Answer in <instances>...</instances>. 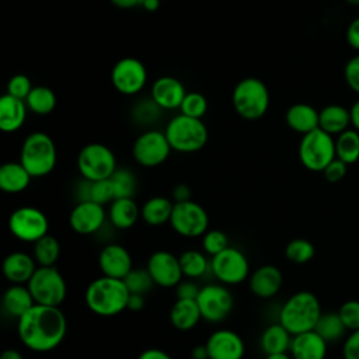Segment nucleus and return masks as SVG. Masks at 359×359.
Instances as JSON below:
<instances>
[{
  "instance_id": "obj_1",
  "label": "nucleus",
  "mask_w": 359,
  "mask_h": 359,
  "mask_svg": "<svg viewBox=\"0 0 359 359\" xmlns=\"http://www.w3.org/2000/svg\"><path fill=\"white\" fill-rule=\"evenodd\" d=\"M67 332V320L60 307L35 304L17 320V334L22 345L34 352L57 348Z\"/></svg>"
},
{
  "instance_id": "obj_2",
  "label": "nucleus",
  "mask_w": 359,
  "mask_h": 359,
  "mask_svg": "<svg viewBox=\"0 0 359 359\" xmlns=\"http://www.w3.org/2000/svg\"><path fill=\"white\" fill-rule=\"evenodd\" d=\"M129 294L123 279L102 275L88 283L84 293V302L94 314L112 317L126 310Z\"/></svg>"
},
{
  "instance_id": "obj_3",
  "label": "nucleus",
  "mask_w": 359,
  "mask_h": 359,
  "mask_svg": "<svg viewBox=\"0 0 359 359\" xmlns=\"http://www.w3.org/2000/svg\"><path fill=\"white\" fill-rule=\"evenodd\" d=\"M321 314L317 296L309 290H300L283 303L279 311V323L292 335H297L313 331Z\"/></svg>"
},
{
  "instance_id": "obj_4",
  "label": "nucleus",
  "mask_w": 359,
  "mask_h": 359,
  "mask_svg": "<svg viewBox=\"0 0 359 359\" xmlns=\"http://www.w3.org/2000/svg\"><path fill=\"white\" fill-rule=\"evenodd\" d=\"M56 160L55 142L45 132H32L24 139L20 150V163L32 178L50 174L56 165Z\"/></svg>"
},
{
  "instance_id": "obj_5",
  "label": "nucleus",
  "mask_w": 359,
  "mask_h": 359,
  "mask_svg": "<svg viewBox=\"0 0 359 359\" xmlns=\"http://www.w3.org/2000/svg\"><path fill=\"white\" fill-rule=\"evenodd\" d=\"M164 133L171 149L178 153H195L208 142V128L202 119L182 114L168 121Z\"/></svg>"
},
{
  "instance_id": "obj_6",
  "label": "nucleus",
  "mask_w": 359,
  "mask_h": 359,
  "mask_svg": "<svg viewBox=\"0 0 359 359\" xmlns=\"http://www.w3.org/2000/svg\"><path fill=\"white\" fill-rule=\"evenodd\" d=\"M234 111L245 121L262 118L269 108V91L264 81L257 77L240 80L231 94Z\"/></svg>"
},
{
  "instance_id": "obj_7",
  "label": "nucleus",
  "mask_w": 359,
  "mask_h": 359,
  "mask_svg": "<svg viewBox=\"0 0 359 359\" xmlns=\"http://www.w3.org/2000/svg\"><path fill=\"white\" fill-rule=\"evenodd\" d=\"M27 286L35 304L60 307L67 294L66 280L56 266H38Z\"/></svg>"
},
{
  "instance_id": "obj_8",
  "label": "nucleus",
  "mask_w": 359,
  "mask_h": 359,
  "mask_svg": "<svg viewBox=\"0 0 359 359\" xmlns=\"http://www.w3.org/2000/svg\"><path fill=\"white\" fill-rule=\"evenodd\" d=\"M299 160L310 171H324V168L337 158L335 140L331 135L317 128L303 135L299 143Z\"/></svg>"
},
{
  "instance_id": "obj_9",
  "label": "nucleus",
  "mask_w": 359,
  "mask_h": 359,
  "mask_svg": "<svg viewBox=\"0 0 359 359\" xmlns=\"http://www.w3.org/2000/svg\"><path fill=\"white\" fill-rule=\"evenodd\" d=\"M77 168L86 181L108 180L116 171V158L108 146L88 143L77 154Z\"/></svg>"
},
{
  "instance_id": "obj_10",
  "label": "nucleus",
  "mask_w": 359,
  "mask_h": 359,
  "mask_svg": "<svg viewBox=\"0 0 359 359\" xmlns=\"http://www.w3.org/2000/svg\"><path fill=\"white\" fill-rule=\"evenodd\" d=\"M8 230L20 241L35 243L49 234L46 215L34 206H21L8 217Z\"/></svg>"
},
{
  "instance_id": "obj_11",
  "label": "nucleus",
  "mask_w": 359,
  "mask_h": 359,
  "mask_svg": "<svg viewBox=\"0 0 359 359\" xmlns=\"http://www.w3.org/2000/svg\"><path fill=\"white\" fill-rule=\"evenodd\" d=\"M170 224L177 234L195 238L208 231L209 216L206 210L194 201L174 202Z\"/></svg>"
},
{
  "instance_id": "obj_12",
  "label": "nucleus",
  "mask_w": 359,
  "mask_h": 359,
  "mask_svg": "<svg viewBox=\"0 0 359 359\" xmlns=\"http://www.w3.org/2000/svg\"><path fill=\"white\" fill-rule=\"evenodd\" d=\"M210 271L222 285H238L250 276V264L241 250L229 245L212 257Z\"/></svg>"
},
{
  "instance_id": "obj_13",
  "label": "nucleus",
  "mask_w": 359,
  "mask_h": 359,
  "mask_svg": "<svg viewBox=\"0 0 359 359\" xmlns=\"http://www.w3.org/2000/svg\"><path fill=\"white\" fill-rule=\"evenodd\" d=\"M196 303L199 306L202 320L217 324L227 318L233 310L234 299L226 285L209 283L199 289Z\"/></svg>"
},
{
  "instance_id": "obj_14",
  "label": "nucleus",
  "mask_w": 359,
  "mask_h": 359,
  "mask_svg": "<svg viewBox=\"0 0 359 359\" xmlns=\"http://www.w3.org/2000/svg\"><path fill=\"white\" fill-rule=\"evenodd\" d=\"M171 150L172 149L165 137V133L156 129L140 133L132 146V154L136 163L147 168L163 164L168 158Z\"/></svg>"
},
{
  "instance_id": "obj_15",
  "label": "nucleus",
  "mask_w": 359,
  "mask_h": 359,
  "mask_svg": "<svg viewBox=\"0 0 359 359\" xmlns=\"http://www.w3.org/2000/svg\"><path fill=\"white\" fill-rule=\"evenodd\" d=\"M111 81L118 93L135 95L147 83L146 66L136 57H122L112 66Z\"/></svg>"
},
{
  "instance_id": "obj_16",
  "label": "nucleus",
  "mask_w": 359,
  "mask_h": 359,
  "mask_svg": "<svg viewBox=\"0 0 359 359\" xmlns=\"http://www.w3.org/2000/svg\"><path fill=\"white\" fill-rule=\"evenodd\" d=\"M146 269L149 271L154 285L161 287H175L184 276L180 258L165 250L154 251L147 259Z\"/></svg>"
},
{
  "instance_id": "obj_17",
  "label": "nucleus",
  "mask_w": 359,
  "mask_h": 359,
  "mask_svg": "<svg viewBox=\"0 0 359 359\" xmlns=\"http://www.w3.org/2000/svg\"><path fill=\"white\" fill-rule=\"evenodd\" d=\"M107 212L102 205L93 201H80L69 215V224L77 234L97 233L105 223Z\"/></svg>"
},
{
  "instance_id": "obj_18",
  "label": "nucleus",
  "mask_w": 359,
  "mask_h": 359,
  "mask_svg": "<svg viewBox=\"0 0 359 359\" xmlns=\"http://www.w3.org/2000/svg\"><path fill=\"white\" fill-rule=\"evenodd\" d=\"M209 359H243L245 353V345L243 338L226 328L213 331L205 342Z\"/></svg>"
},
{
  "instance_id": "obj_19",
  "label": "nucleus",
  "mask_w": 359,
  "mask_h": 359,
  "mask_svg": "<svg viewBox=\"0 0 359 359\" xmlns=\"http://www.w3.org/2000/svg\"><path fill=\"white\" fill-rule=\"evenodd\" d=\"M98 266L104 276L125 279L126 275L133 269L132 257L129 251L116 243L107 244L98 255Z\"/></svg>"
},
{
  "instance_id": "obj_20",
  "label": "nucleus",
  "mask_w": 359,
  "mask_h": 359,
  "mask_svg": "<svg viewBox=\"0 0 359 359\" xmlns=\"http://www.w3.org/2000/svg\"><path fill=\"white\" fill-rule=\"evenodd\" d=\"M185 94L184 84L172 76L158 77L150 88V98L165 111L180 109Z\"/></svg>"
},
{
  "instance_id": "obj_21",
  "label": "nucleus",
  "mask_w": 359,
  "mask_h": 359,
  "mask_svg": "<svg viewBox=\"0 0 359 359\" xmlns=\"http://www.w3.org/2000/svg\"><path fill=\"white\" fill-rule=\"evenodd\" d=\"M283 275L275 265L265 264L258 266L248 278L250 290L259 299H271L280 290Z\"/></svg>"
},
{
  "instance_id": "obj_22",
  "label": "nucleus",
  "mask_w": 359,
  "mask_h": 359,
  "mask_svg": "<svg viewBox=\"0 0 359 359\" xmlns=\"http://www.w3.org/2000/svg\"><path fill=\"white\" fill-rule=\"evenodd\" d=\"M36 265L38 264L32 255L22 251H14L3 259L1 272L11 285H27L36 271Z\"/></svg>"
},
{
  "instance_id": "obj_23",
  "label": "nucleus",
  "mask_w": 359,
  "mask_h": 359,
  "mask_svg": "<svg viewBox=\"0 0 359 359\" xmlns=\"http://www.w3.org/2000/svg\"><path fill=\"white\" fill-rule=\"evenodd\" d=\"M289 351L292 359H324L327 342L313 330L293 335Z\"/></svg>"
},
{
  "instance_id": "obj_24",
  "label": "nucleus",
  "mask_w": 359,
  "mask_h": 359,
  "mask_svg": "<svg viewBox=\"0 0 359 359\" xmlns=\"http://www.w3.org/2000/svg\"><path fill=\"white\" fill-rule=\"evenodd\" d=\"M27 111L25 101L4 94L0 98V129L6 133L21 129L27 119Z\"/></svg>"
},
{
  "instance_id": "obj_25",
  "label": "nucleus",
  "mask_w": 359,
  "mask_h": 359,
  "mask_svg": "<svg viewBox=\"0 0 359 359\" xmlns=\"http://www.w3.org/2000/svg\"><path fill=\"white\" fill-rule=\"evenodd\" d=\"M318 118L320 112L310 104L304 102L290 105L285 115L287 126L300 135H307L316 130L318 128Z\"/></svg>"
},
{
  "instance_id": "obj_26",
  "label": "nucleus",
  "mask_w": 359,
  "mask_h": 359,
  "mask_svg": "<svg viewBox=\"0 0 359 359\" xmlns=\"http://www.w3.org/2000/svg\"><path fill=\"white\" fill-rule=\"evenodd\" d=\"M1 304L6 314L18 320L35 306V300L27 285H11L6 289Z\"/></svg>"
},
{
  "instance_id": "obj_27",
  "label": "nucleus",
  "mask_w": 359,
  "mask_h": 359,
  "mask_svg": "<svg viewBox=\"0 0 359 359\" xmlns=\"http://www.w3.org/2000/svg\"><path fill=\"white\" fill-rule=\"evenodd\" d=\"M202 314L196 299H177L170 310V321L178 331H189L198 325Z\"/></svg>"
},
{
  "instance_id": "obj_28",
  "label": "nucleus",
  "mask_w": 359,
  "mask_h": 359,
  "mask_svg": "<svg viewBox=\"0 0 359 359\" xmlns=\"http://www.w3.org/2000/svg\"><path fill=\"white\" fill-rule=\"evenodd\" d=\"M31 174L20 161H8L0 167V189L6 194H20L31 182Z\"/></svg>"
},
{
  "instance_id": "obj_29",
  "label": "nucleus",
  "mask_w": 359,
  "mask_h": 359,
  "mask_svg": "<svg viewBox=\"0 0 359 359\" xmlns=\"http://www.w3.org/2000/svg\"><path fill=\"white\" fill-rule=\"evenodd\" d=\"M107 215L114 227L126 230L135 226L140 217V208L133 198H118L111 202Z\"/></svg>"
},
{
  "instance_id": "obj_30",
  "label": "nucleus",
  "mask_w": 359,
  "mask_h": 359,
  "mask_svg": "<svg viewBox=\"0 0 359 359\" xmlns=\"http://www.w3.org/2000/svg\"><path fill=\"white\" fill-rule=\"evenodd\" d=\"M351 125V112L342 105L330 104L320 111L318 128L328 135H341Z\"/></svg>"
},
{
  "instance_id": "obj_31",
  "label": "nucleus",
  "mask_w": 359,
  "mask_h": 359,
  "mask_svg": "<svg viewBox=\"0 0 359 359\" xmlns=\"http://www.w3.org/2000/svg\"><path fill=\"white\" fill-rule=\"evenodd\" d=\"M174 203L165 196H153L140 208V217L149 226H163L171 219Z\"/></svg>"
},
{
  "instance_id": "obj_32",
  "label": "nucleus",
  "mask_w": 359,
  "mask_h": 359,
  "mask_svg": "<svg viewBox=\"0 0 359 359\" xmlns=\"http://www.w3.org/2000/svg\"><path fill=\"white\" fill-rule=\"evenodd\" d=\"M293 335L280 324H272L266 327L261 335L259 345L265 355L280 353L290 349Z\"/></svg>"
},
{
  "instance_id": "obj_33",
  "label": "nucleus",
  "mask_w": 359,
  "mask_h": 359,
  "mask_svg": "<svg viewBox=\"0 0 359 359\" xmlns=\"http://www.w3.org/2000/svg\"><path fill=\"white\" fill-rule=\"evenodd\" d=\"M178 258L182 275L188 279L202 278L208 269H210V262L206 255L198 250H187Z\"/></svg>"
},
{
  "instance_id": "obj_34",
  "label": "nucleus",
  "mask_w": 359,
  "mask_h": 359,
  "mask_svg": "<svg viewBox=\"0 0 359 359\" xmlns=\"http://www.w3.org/2000/svg\"><path fill=\"white\" fill-rule=\"evenodd\" d=\"M337 158L345 164H353L359 160V132L355 129H346L335 139Z\"/></svg>"
},
{
  "instance_id": "obj_35",
  "label": "nucleus",
  "mask_w": 359,
  "mask_h": 359,
  "mask_svg": "<svg viewBox=\"0 0 359 359\" xmlns=\"http://www.w3.org/2000/svg\"><path fill=\"white\" fill-rule=\"evenodd\" d=\"M60 255V244L56 237L46 234L34 243L32 257L38 266H55Z\"/></svg>"
},
{
  "instance_id": "obj_36",
  "label": "nucleus",
  "mask_w": 359,
  "mask_h": 359,
  "mask_svg": "<svg viewBox=\"0 0 359 359\" xmlns=\"http://www.w3.org/2000/svg\"><path fill=\"white\" fill-rule=\"evenodd\" d=\"M27 108L36 115H48L56 107V95L46 86H35L25 100Z\"/></svg>"
},
{
  "instance_id": "obj_37",
  "label": "nucleus",
  "mask_w": 359,
  "mask_h": 359,
  "mask_svg": "<svg viewBox=\"0 0 359 359\" xmlns=\"http://www.w3.org/2000/svg\"><path fill=\"white\" fill-rule=\"evenodd\" d=\"M314 331L328 344L335 342L342 338L346 331L338 311L337 313H323L318 318Z\"/></svg>"
},
{
  "instance_id": "obj_38",
  "label": "nucleus",
  "mask_w": 359,
  "mask_h": 359,
  "mask_svg": "<svg viewBox=\"0 0 359 359\" xmlns=\"http://www.w3.org/2000/svg\"><path fill=\"white\" fill-rule=\"evenodd\" d=\"M80 196H81L80 201H93L102 206L115 199L114 188H112L109 178L95 181V182H90V181L84 180L83 188L80 191Z\"/></svg>"
},
{
  "instance_id": "obj_39",
  "label": "nucleus",
  "mask_w": 359,
  "mask_h": 359,
  "mask_svg": "<svg viewBox=\"0 0 359 359\" xmlns=\"http://www.w3.org/2000/svg\"><path fill=\"white\" fill-rule=\"evenodd\" d=\"M115 199L118 198H133L136 192V177L135 174L128 168H116V171L109 178Z\"/></svg>"
},
{
  "instance_id": "obj_40",
  "label": "nucleus",
  "mask_w": 359,
  "mask_h": 359,
  "mask_svg": "<svg viewBox=\"0 0 359 359\" xmlns=\"http://www.w3.org/2000/svg\"><path fill=\"white\" fill-rule=\"evenodd\" d=\"M316 254L314 245L306 238H293L286 244L285 255L290 262L306 264Z\"/></svg>"
},
{
  "instance_id": "obj_41",
  "label": "nucleus",
  "mask_w": 359,
  "mask_h": 359,
  "mask_svg": "<svg viewBox=\"0 0 359 359\" xmlns=\"http://www.w3.org/2000/svg\"><path fill=\"white\" fill-rule=\"evenodd\" d=\"M130 294H146L154 285L146 268H133L123 279Z\"/></svg>"
},
{
  "instance_id": "obj_42",
  "label": "nucleus",
  "mask_w": 359,
  "mask_h": 359,
  "mask_svg": "<svg viewBox=\"0 0 359 359\" xmlns=\"http://www.w3.org/2000/svg\"><path fill=\"white\" fill-rule=\"evenodd\" d=\"M180 111H181L180 114H182V115L202 119V116L208 111V101H206L205 95H202L201 93H196V91L187 93L181 102Z\"/></svg>"
},
{
  "instance_id": "obj_43",
  "label": "nucleus",
  "mask_w": 359,
  "mask_h": 359,
  "mask_svg": "<svg viewBox=\"0 0 359 359\" xmlns=\"http://www.w3.org/2000/svg\"><path fill=\"white\" fill-rule=\"evenodd\" d=\"M202 247L206 254L215 257L229 247V238L226 233L222 230H217V229L208 230L202 236Z\"/></svg>"
},
{
  "instance_id": "obj_44",
  "label": "nucleus",
  "mask_w": 359,
  "mask_h": 359,
  "mask_svg": "<svg viewBox=\"0 0 359 359\" xmlns=\"http://www.w3.org/2000/svg\"><path fill=\"white\" fill-rule=\"evenodd\" d=\"M32 88L34 87H32V83L28 79V76H25L22 73H18V74H14L8 80V83H7V93L6 94H8V95H11L14 98L25 101Z\"/></svg>"
},
{
  "instance_id": "obj_45",
  "label": "nucleus",
  "mask_w": 359,
  "mask_h": 359,
  "mask_svg": "<svg viewBox=\"0 0 359 359\" xmlns=\"http://www.w3.org/2000/svg\"><path fill=\"white\" fill-rule=\"evenodd\" d=\"M338 314L346 327V330L356 331L359 330V302L358 300H348L345 302L339 310Z\"/></svg>"
},
{
  "instance_id": "obj_46",
  "label": "nucleus",
  "mask_w": 359,
  "mask_h": 359,
  "mask_svg": "<svg viewBox=\"0 0 359 359\" xmlns=\"http://www.w3.org/2000/svg\"><path fill=\"white\" fill-rule=\"evenodd\" d=\"M161 108L150 98V101H142L135 108V119L142 123H150L156 119Z\"/></svg>"
},
{
  "instance_id": "obj_47",
  "label": "nucleus",
  "mask_w": 359,
  "mask_h": 359,
  "mask_svg": "<svg viewBox=\"0 0 359 359\" xmlns=\"http://www.w3.org/2000/svg\"><path fill=\"white\" fill-rule=\"evenodd\" d=\"M344 77L348 87L359 94V55L352 56L344 69Z\"/></svg>"
},
{
  "instance_id": "obj_48",
  "label": "nucleus",
  "mask_w": 359,
  "mask_h": 359,
  "mask_svg": "<svg viewBox=\"0 0 359 359\" xmlns=\"http://www.w3.org/2000/svg\"><path fill=\"white\" fill-rule=\"evenodd\" d=\"M348 170V164H345L344 161H341L339 158H334L323 171L324 178L328 182H338L341 181Z\"/></svg>"
},
{
  "instance_id": "obj_49",
  "label": "nucleus",
  "mask_w": 359,
  "mask_h": 359,
  "mask_svg": "<svg viewBox=\"0 0 359 359\" xmlns=\"http://www.w3.org/2000/svg\"><path fill=\"white\" fill-rule=\"evenodd\" d=\"M342 353L344 359H359V330L352 331V334L345 339Z\"/></svg>"
},
{
  "instance_id": "obj_50",
  "label": "nucleus",
  "mask_w": 359,
  "mask_h": 359,
  "mask_svg": "<svg viewBox=\"0 0 359 359\" xmlns=\"http://www.w3.org/2000/svg\"><path fill=\"white\" fill-rule=\"evenodd\" d=\"M199 289L201 287H198L196 283L192 280H181L175 286V294L177 299H196Z\"/></svg>"
},
{
  "instance_id": "obj_51",
  "label": "nucleus",
  "mask_w": 359,
  "mask_h": 359,
  "mask_svg": "<svg viewBox=\"0 0 359 359\" xmlns=\"http://www.w3.org/2000/svg\"><path fill=\"white\" fill-rule=\"evenodd\" d=\"M346 41L351 48L359 50V18L353 20L346 29Z\"/></svg>"
},
{
  "instance_id": "obj_52",
  "label": "nucleus",
  "mask_w": 359,
  "mask_h": 359,
  "mask_svg": "<svg viewBox=\"0 0 359 359\" xmlns=\"http://www.w3.org/2000/svg\"><path fill=\"white\" fill-rule=\"evenodd\" d=\"M172 198L175 202L191 201V188L187 184H178L172 189Z\"/></svg>"
},
{
  "instance_id": "obj_53",
  "label": "nucleus",
  "mask_w": 359,
  "mask_h": 359,
  "mask_svg": "<svg viewBox=\"0 0 359 359\" xmlns=\"http://www.w3.org/2000/svg\"><path fill=\"white\" fill-rule=\"evenodd\" d=\"M137 359H172V358L165 351H163V349L149 348V349H144L137 356Z\"/></svg>"
},
{
  "instance_id": "obj_54",
  "label": "nucleus",
  "mask_w": 359,
  "mask_h": 359,
  "mask_svg": "<svg viewBox=\"0 0 359 359\" xmlns=\"http://www.w3.org/2000/svg\"><path fill=\"white\" fill-rule=\"evenodd\" d=\"M144 296L143 294H129V299H128V310H132V311H139L144 307Z\"/></svg>"
},
{
  "instance_id": "obj_55",
  "label": "nucleus",
  "mask_w": 359,
  "mask_h": 359,
  "mask_svg": "<svg viewBox=\"0 0 359 359\" xmlns=\"http://www.w3.org/2000/svg\"><path fill=\"white\" fill-rule=\"evenodd\" d=\"M111 3L118 7V8H123V10H129L133 7H137L142 4V0H111Z\"/></svg>"
},
{
  "instance_id": "obj_56",
  "label": "nucleus",
  "mask_w": 359,
  "mask_h": 359,
  "mask_svg": "<svg viewBox=\"0 0 359 359\" xmlns=\"http://www.w3.org/2000/svg\"><path fill=\"white\" fill-rule=\"evenodd\" d=\"M351 112V125L355 130L359 132V100L353 102V105L349 108Z\"/></svg>"
},
{
  "instance_id": "obj_57",
  "label": "nucleus",
  "mask_w": 359,
  "mask_h": 359,
  "mask_svg": "<svg viewBox=\"0 0 359 359\" xmlns=\"http://www.w3.org/2000/svg\"><path fill=\"white\" fill-rule=\"evenodd\" d=\"M191 356L192 359H209V352L206 345H196L192 351H191Z\"/></svg>"
},
{
  "instance_id": "obj_58",
  "label": "nucleus",
  "mask_w": 359,
  "mask_h": 359,
  "mask_svg": "<svg viewBox=\"0 0 359 359\" xmlns=\"http://www.w3.org/2000/svg\"><path fill=\"white\" fill-rule=\"evenodd\" d=\"M0 359H24V356H22V353L20 351L10 348V349H4L1 352Z\"/></svg>"
},
{
  "instance_id": "obj_59",
  "label": "nucleus",
  "mask_w": 359,
  "mask_h": 359,
  "mask_svg": "<svg viewBox=\"0 0 359 359\" xmlns=\"http://www.w3.org/2000/svg\"><path fill=\"white\" fill-rule=\"evenodd\" d=\"M146 11H156L160 6V0H142V4H140Z\"/></svg>"
},
{
  "instance_id": "obj_60",
  "label": "nucleus",
  "mask_w": 359,
  "mask_h": 359,
  "mask_svg": "<svg viewBox=\"0 0 359 359\" xmlns=\"http://www.w3.org/2000/svg\"><path fill=\"white\" fill-rule=\"evenodd\" d=\"M265 359H292L287 352H280V353H271V355H266Z\"/></svg>"
},
{
  "instance_id": "obj_61",
  "label": "nucleus",
  "mask_w": 359,
  "mask_h": 359,
  "mask_svg": "<svg viewBox=\"0 0 359 359\" xmlns=\"http://www.w3.org/2000/svg\"><path fill=\"white\" fill-rule=\"evenodd\" d=\"M348 4H352V6H359V0H345Z\"/></svg>"
}]
</instances>
